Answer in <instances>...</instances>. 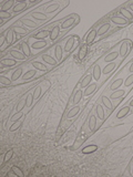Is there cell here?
<instances>
[{
	"mask_svg": "<svg viewBox=\"0 0 133 177\" xmlns=\"http://www.w3.org/2000/svg\"><path fill=\"white\" fill-rule=\"evenodd\" d=\"M111 21L118 25H124L127 23V20L125 19V18H123V17H118V16L112 17V18H111Z\"/></svg>",
	"mask_w": 133,
	"mask_h": 177,
	"instance_id": "1",
	"label": "cell"
},
{
	"mask_svg": "<svg viewBox=\"0 0 133 177\" xmlns=\"http://www.w3.org/2000/svg\"><path fill=\"white\" fill-rule=\"evenodd\" d=\"M98 36V32H96V30L95 29H92L91 31L88 33V36H87V40H85V42H87V44H91L93 41H94L95 37Z\"/></svg>",
	"mask_w": 133,
	"mask_h": 177,
	"instance_id": "2",
	"label": "cell"
},
{
	"mask_svg": "<svg viewBox=\"0 0 133 177\" xmlns=\"http://www.w3.org/2000/svg\"><path fill=\"white\" fill-rule=\"evenodd\" d=\"M127 51H129V47H127V41H123L120 45V51H119V56L122 58H124L127 56Z\"/></svg>",
	"mask_w": 133,
	"mask_h": 177,
	"instance_id": "3",
	"label": "cell"
},
{
	"mask_svg": "<svg viewBox=\"0 0 133 177\" xmlns=\"http://www.w3.org/2000/svg\"><path fill=\"white\" fill-rule=\"evenodd\" d=\"M129 112H130V106H124V108H122L118 112V114H116V119L118 120H121V119H123V117H125L127 114H129Z\"/></svg>",
	"mask_w": 133,
	"mask_h": 177,
	"instance_id": "4",
	"label": "cell"
},
{
	"mask_svg": "<svg viewBox=\"0 0 133 177\" xmlns=\"http://www.w3.org/2000/svg\"><path fill=\"white\" fill-rule=\"evenodd\" d=\"M16 60L14 59H9V58H7V59H2L1 60V68H5V67H13V65H16Z\"/></svg>",
	"mask_w": 133,
	"mask_h": 177,
	"instance_id": "5",
	"label": "cell"
},
{
	"mask_svg": "<svg viewBox=\"0 0 133 177\" xmlns=\"http://www.w3.org/2000/svg\"><path fill=\"white\" fill-rule=\"evenodd\" d=\"M47 37H50V32L47 31V30H42V31H39L38 33H36L34 36H33V38L34 39H38V40H42V39H45Z\"/></svg>",
	"mask_w": 133,
	"mask_h": 177,
	"instance_id": "6",
	"label": "cell"
},
{
	"mask_svg": "<svg viewBox=\"0 0 133 177\" xmlns=\"http://www.w3.org/2000/svg\"><path fill=\"white\" fill-rule=\"evenodd\" d=\"M10 54H11V57L14 58V59H17V60H25V56L23 53H21L19 50H11L10 51Z\"/></svg>",
	"mask_w": 133,
	"mask_h": 177,
	"instance_id": "7",
	"label": "cell"
},
{
	"mask_svg": "<svg viewBox=\"0 0 133 177\" xmlns=\"http://www.w3.org/2000/svg\"><path fill=\"white\" fill-rule=\"evenodd\" d=\"M21 50H22V53H23L27 58L31 56L30 47H29V44L27 43V42H22V43H21Z\"/></svg>",
	"mask_w": 133,
	"mask_h": 177,
	"instance_id": "8",
	"label": "cell"
},
{
	"mask_svg": "<svg viewBox=\"0 0 133 177\" xmlns=\"http://www.w3.org/2000/svg\"><path fill=\"white\" fill-rule=\"evenodd\" d=\"M118 57H119V52H116V51H112V52L109 53L108 56H105L104 61H105V62H112V61H114Z\"/></svg>",
	"mask_w": 133,
	"mask_h": 177,
	"instance_id": "9",
	"label": "cell"
},
{
	"mask_svg": "<svg viewBox=\"0 0 133 177\" xmlns=\"http://www.w3.org/2000/svg\"><path fill=\"white\" fill-rule=\"evenodd\" d=\"M59 33H60V27H59V25H56V27H54L50 32V40L51 41H54V40L58 38Z\"/></svg>",
	"mask_w": 133,
	"mask_h": 177,
	"instance_id": "10",
	"label": "cell"
},
{
	"mask_svg": "<svg viewBox=\"0 0 133 177\" xmlns=\"http://www.w3.org/2000/svg\"><path fill=\"white\" fill-rule=\"evenodd\" d=\"M120 13L127 20H132L133 19V14L131 13V11H130L129 9H127V8H122V9H120Z\"/></svg>",
	"mask_w": 133,
	"mask_h": 177,
	"instance_id": "11",
	"label": "cell"
},
{
	"mask_svg": "<svg viewBox=\"0 0 133 177\" xmlns=\"http://www.w3.org/2000/svg\"><path fill=\"white\" fill-rule=\"evenodd\" d=\"M73 23H74V18H68V19H65L62 22V25H61V28L63 29V30H65V29H68V28H70V27H72L73 25Z\"/></svg>",
	"mask_w": 133,
	"mask_h": 177,
	"instance_id": "12",
	"label": "cell"
},
{
	"mask_svg": "<svg viewBox=\"0 0 133 177\" xmlns=\"http://www.w3.org/2000/svg\"><path fill=\"white\" fill-rule=\"evenodd\" d=\"M42 60H43L44 62H47L48 64H50V65H56L57 64V61L53 59L52 57H50L49 54H42Z\"/></svg>",
	"mask_w": 133,
	"mask_h": 177,
	"instance_id": "13",
	"label": "cell"
},
{
	"mask_svg": "<svg viewBox=\"0 0 133 177\" xmlns=\"http://www.w3.org/2000/svg\"><path fill=\"white\" fill-rule=\"evenodd\" d=\"M95 89H96V83H92V84L88 85L87 89L84 90V95H87V96L91 95L95 91Z\"/></svg>",
	"mask_w": 133,
	"mask_h": 177,
	"instance_id": "14",
	"label": "cell"
},
{
	"mask_svg": "<svg viewBox=\"0 0 133 177\" xmlns=\"http://www.w3.org/2000/svg\"><path fill=\"white\" fill-rule=\"evenodd\" d=\"M110 23H104V25H102L100 28H99V30H98V36H102V34H104V33H107L109 31V29H110Z\"/></svg>",
	"mask_w": 133,
	"mask_h": 177,
	"instance_id": "15",
	"label": "cell"
},
{
	"mask_svg": "<svg viewBox=\"0 0 133 177\" xmlns=\"http://www.w3.org/2000/svg\"><path fill=\"white\" fill-rule=\"evenodd\" d=\"M93 73H92V75H93V78H94L95 80L98 81V80H100V76H101V68H100V65L98 64V65H95L94 69H93V71H92Z\"/></svg>",
	"mask_w": 133,
	"mask_h": 177,
	"instance_id": "16",
	"label": "cell"
},
{
	"mask_svg": "<svg viewBox=\"0 0 133 177\" xmlns=\"http://www.w3.org/2000/svg\"><path fill=\"white\" fill-rule=\"evenodd\" d=\"M95 113L98 115V119H100V120H104V110L102 108V105H96V108H95Z\"/></svg>",
	"mask_w": 133,
	"mask_h": 177,
	"instance_id": "17",
	"label": "cell"
},
{
	"mask_svg": "<svg viewBox=\"0 0 133 177\" xmlns=\"http://www.w3.org/2000/svg\"><path fill=\"white\" fill-rule=\"evenodd\" d=\"M122 84H123V80H122V79H118V80H115V81L110 85V90H112V91H116V90L120 88Z\"/></svg>",
	"mask_w": 133,
	"mask_h": 177,
	"instance_id": "18",
	"label": "cell"
},
{
	"mask_svg": "<svg viewBox=\"0 0 133 177\" xmlns=\"http://www.w3.org/2000/svg\"><path fill=\"white\" fill-rule=\"evenodd\" d=\"M21 22H22L25 25H27V27H29L30 29L38 28V25H37L36 22H33V21H32V20H30V19H22V20H21Z\"/></svg>",
	"mask_w": 133,
	"mask_h": 177,
	"instance_id": "19",
	"label": "cell"
},
{
	"mask_svg": "<svg viewBox=\"0 0 133 177\" xmlns=\"http://www.w3.org/2000/svg\"><path fill=\"white\" fill-rule=\"evenodd\" d=\"M95 126H96V117H95V115H91L90 120H89V130L94 131Z\"/></svg>",
	"mask_w": 133,
	"mask_h": 177,
	"instance_id": "20",
	"label": "cell"
},
{
	"mask_svg": "<svg viewBox=\"0 0 133 177\" xmlns=\"http://www.w3.org/2000/svg\"><path fill=\"white\" fill-rule=\"evenodd\" d=\"M32 65L36 68V70H39V71H48V68L44 65L43 63H41V62H38V61H33L32 62Z\"/></svg>",
	"mask_w": 133,
	"mask_h": 177,
	"instance_id": "21",
	"label": "cell"
},
{
	"mask_svg": "<svg viewBox=\"0 0 133 177\" xmlns=\"http://www.w3.org/2000/svg\"><path fill=\"white\" fill-rule=\"evenodd\" d=\"M47 45H48V43H47L44 40H41V41H37V42H34V43L32 44V48H33V49H36V50H38V49L45 48Z\"/></svg>",
	"mask_w": 133,
	"mask_h": 177,
	"instance_id": "22",
	"label": "cell"
},
{
	"mask_svg": "<svg viewBox=\"0 0 133 177\" xmlns=\"http://www.w3.org/2000/svg\"><path fill=\"white\" fill-rule=\"evenodd\" d=\"M13 5H14V1H13V0H9V1H7V2H5V3L2 5V7H1V11H8L9 9L12 8Z\"/></svg>",
	"mask_w": 133,
	"mask_h": 177,
	"instance_id": "23",
	"label": "cell"
},
{
	"mask_svg": "<svg viewBox=\"0 0 133 177\" xmlns=\"http://www.w3.org/2000/svg\"><path fill=\"white\" fill-rule=\"evenodd\" d=\"M98 150V146L96 145H89L87 147L82 148V153L83 154H91V153L95 152Z\"/></svg>",
	"mask_w": 133,
	"mask_h": 177,
	"instance_id": "24",
	"label": "cell"
},
{
	"mask_svg": "<svg viewBox=\"0 0 133 177\" xmlns=\"http://www.w3.org/2000/svg\"><path fill=\"white\" fill-rule=\"evenodd\" d=\"M25 7H27V3L25 2H18L16 6L13 7V12H20V11H22L23 9H25Z\"/></svg>",
	"mask_w": 133,
	"mask_h": 177,
	"instance_id": "25",
	"label": "cell"
},
{
	"mask_svg": "<svg viewBox=\"0 0 133 177\" xmlns=\"http://www.w3.org/2000/svg\"><path fill=\"white\" fill-rule=\"evenodd\" d=\"M73 43H74V37H71V38H69V40L67 41L65 45H64V51H65V52H69V51L72 49Z\"/></svg>",
	"mask_w": 133,
	"mask_h": 177,
	"instance_id": "26",
	"label": "cell"
},
{
	"mask_svg": "<svg viewBox=\"0 0 133 177\" xmlns=\"http://www.w3.org/2000/svg\"><path fill=\"white\" fill-rule=\"evenodd\" d=\"M54 56H56L58 61H61L62 60V48L60 45L56 47V49H54Z\"/></svg>",
	"mask_w": 133,
	"mask_h": 177,
	"instance_id": "27",
	"label": "cell"
},
{
	"mask_svg": "<svg viewBox=\"0 0 133 177\" xmlns=\"http://www.w3.org/2000/svg\"><path fill=\"white\" fill-rule=\"evenodd\" d=\"M124 95V91L123 90H116L115 92H113L112 94H111V99L112 100H116V99H120V97H122Z\"/></svg>",
	"mask_w": 133,
	"mask_h": 177,
	"instance_id": "28",
	"label": "cell"
},
{
	"mask_svg": "<svg viewBox=\"0 0 133 177\" xmlns=\"http://www.w3.org/2000/svg\"><path fill=\"white\" fill-rule=\"evenodd\" d=\"M21 74H22V69H21V68H18L17 70L13 71L12 76H11V80H12V81H17L20 76H21Z\"/></svg>",
	"mask_w": 133,
	"mask_h": 177,
	"instance_id": "29",
	"label": "cell"
},
{
	"mask_svg": "<svg viewBox=\"0 0 133 177\" xmlns=\"http://www.w3.org/2000/svg\"><path fill=\"white\" fill-rule=\"evenodd\" d=\"M82 95H83V93H82V91H81V89L78 90L76 93L74 94V96H73V103H74V104L79 103V102L82 100Z\"/></svg>",
	"mask_w": 133,
	"mask_h": 177,
	"instance_id": "30",
	"label": "cell"
},
{
	"mask_svg": "<svg viewBox=\"0 0 133 177\" xmlns=\"http://www.w3.org/2000/svg\"><path fill=\"white\" fill-rule=\"evenodd\" d=\"M91 80H92V75H87L84 79L82 80V82H81V88L84 89V88H87L88 85H90V83H91Z\"/></svg>",
	"mask_w": 133,
	"mask_h": 177,
	"instance_id": "31",
	"label": "cell"
},
{
	"mask_svg": "<svg viewBox=\"0 0 133 177\" xmlns=\"http://www.w3.org/2000/svg\"><path fill=\"white\" fill-rule=\"evenodd\" d=\"M36 75V71L34 70H30V71H27L25 74L22 75V80H30L31 78Z\"/></svg>",
	"mask_w": 133,
	"mask_h": 177,
	"instance_id": "32",
	"label": "cell"
},
{
	"mask_svg": "<svg viewBox=\"0 0 133 177\" xmlns=\"http://www.w3.org/2000/svg\"><path fill=\"white\" fill-rule=\"evenodd\" d=\"M114 68H115V63H114V62H111V63H109V64H107V65H105V68L103 69V71H102V72H103L104 74H109V73H110V72H111Z\"/></svg>",
	"mask_w": 133,
	"mask_h": 177,
	"instance_id": "33",
	"label": "cell"
},
{
	"mask_svg": "<svg viewBox=\"0 0 133 177\" xmlns=\"http://www.w3.org/2000/svg\"><path fill=\"white\" fill-rule=\"evenodd\" d=\"M6 40H7V42H8V45L10 47L13 42V30H9V31L7 32Z\"/></svg>",
	"mask_w": 133,
	"mask_h": 177,
	"instance_id": "34",
	"label": "cell"
},
{
	"mask_svg": "<svg viewBox=\"0 0 133 177\" xmlns=\"http://www.w3.org/2000/svg\"><path fill=\"white\" fill-rule=\"evenodd\" d=\"M58 9H59V3H54V5H51V6L47 7V8H45V12L52 13V12H54V11H57Z\"/></svg>",
	"mask_w": 133,
	"mask_h": 177,
	"instance_id": "35",
	"label": "cell"
},
{
	"mask_svg": "<svg viewBox=\"0 0 133 177\" xmlns=\"http://www.w3.org/2000/svg\"><path fill=\"white\" fill-rule=\"evenodd\" d=\"M79 111H80V108H79V106H74V108H72L69 111V113H68V117H69V119L74 117L76 114L79 113Z\"/></svg>",
	"mask_w": 133,
	"mask_h": 177,
	"instance_id": "36",
	"label": "cell"
},
{
	"mask_svg": "<svg viewBox=\"0 0 133 177\" xmlns=\"http://www.w3.org/2000/svg\"><path fill=\"white\" fill-rule=\"evenodd\" d=\"M31 16L33 18H36V19H38V20H47V18H48V17L42 12H32Z\"/></svg>",
	"mask_w": 133,
	"mask_h": 177,
	"instance_id": "37",
	"label": "cell"
},
{
	"mask_svg": "<svg viewBox=\"0 0 133 177\" xmlns=\"http://www.w3.org/2000/svg\"><path fill=\"white\" fill-rule=\"evenodd\" d=\"M12 155H13V150H9V151L6 153V155L3 156L2 164H5V163H7L8 161H10V159H11V157H12Z\"/></svg>",
	"mask_w": 133,
	"mask_h": 177,
	"instance_id": "38",
	"label": "cell"
},
{
	"mask_svg": "<svg viewBox=\"0 0 133 177\" xmlns=\"http://www.w3.org/2000/svg\"><path fill=\"white\" fill-rule=\"evenodd\" d=\"M102 103L104 104V106H107V108H109V110H112V103H111V101L109 100L107 96H102Z\"/></svg>",
	"mask_w": 133,
	"mask_h": 177,
	"instance_id": "39",
	"label": "cell"
},
{
	"mask_svg": "<svg viewBox=\"0 0 133 177\" xmlns=\"http://www.w3.org/2000/svg\"><path fill=\"white\" fill-rule=\"evenodd\" d=\"M12 173L16 175V176H19V177L25 176V174H23V172L21 171V168L17 167V166H13V167H12Z\"/></svg>",
	"mask_w": 133,
	"mask_h": 177,
	"instance_id": "40",
	"label": "cell"
},
{
	"mask_svg": "<svg viewBox=\"0 0 133 177\" xmlns=\"http://www.w3.org/2000/svg\"><path fill=\"white\" fill-rule=\"evenodd\" d=\"M12 80H9V78H6L5 75H0V83L2 85H10Z\"/></svg>",
	"mask_w": 133,
	"mask_h": 177,
	"instance_id": "41",
	"label": "cell"
},
{
	"mask_svg": "<svg viewBox=\"0 0 133 177\" xmlns=\"http://www.w3.org/2000/svg\"><path fill=\"white\" fill-rule=\"evenodd\" d=\"M13 32H16V33H18V34H27L28 33V31L25 30V29H23V28H21V27H13Z\"/></svg>",
	"mask_w": 133,
	"mask_h": 177,
	"instance_id": "42",
	"label": "cell"
},
{
	"mask_svg": "<svg viewBox=\"0 0 133 177\" xmlns=\"http://www.w3.org/2000/svg\"><path fill=\"white\" fill-rule=\"evenodd\" d=\"M33 100H34V99H33V94L27 95V97H25V106H27V108H30Z\"/></svg>",
	"mask_w": 133,
	"mask_h": 177,
	"instance_id": "43",
	"label": "cell"
},
{
	"mask_svg": "<svg viewBox=\"0 0 133 177\" xmlns=\"http://www.w3.org/2000/svg\"><path fill=\"white\" fill-rule=\"evenodd\" d=\"M23 108H25V100L19 101V103H18L17 106H16V111H17V112H21V111L23 110Z\"/></svg>",
	"mask_w": 133,
	"mask_h": 177,
	"instance_id": "44",
	"label": "cell"
},
{
	"mask_svg": "<svg viewBox=\"0 0 133 177\" xmlns=\"http://www.w3.org/2000/svg\"><path fill=\"white\" fill-rule=\"evenodd\" d=\"M20 126H21V122H19V121H17V122H13L12 125L9 127V131H10V132H14V131H17V130H18Z\"/></svg>",
	"mask_w": 133,
	"mask_h": 177,
	"instance_id": "45",
	"label": "cell"
},
{
	"mask_svg": "<svg viewBox=\"0 0 133 177\" xmlns=\"http://www.w3.org/2000/svg\"><path fill=\"white\" fill-rule=\"evenodd\" d=\"M7 47H9V45H8V42H7L6 38L2 36V37H1V48H0V51L3 52V51L6 50Z\"/></svg>",
	"mask_w": 133,
	"mask_h": 177,
	"instance_id": "46",
	"label": "cell"
},
{
	"mask_svg": "<svg viewBox=\"0 0 133 177\" xmlns=\"http://www.w3.org/2000/svg\"><path fill=\"white\" fill-rule=\"evenodd\" d=\"M40 95H41V88L37 86V88L34 89V91H33V99L38 100L39 97H40Z\"/></svg>",
	"mask_w": 133,
	"mask_h": 177,
	"instance_id": "47",
	"label": "cell"
},
{
	"mask_svg": "<svg viewBox=\"0 0 133 177\" xmlns=\"http://www.w3.org/2000/svg\"><path fill=\"white\" fill-rule=\"evenodd\" d=\"M11 18V13L7 12V11H0V19L5 20V19H10Z\"/></svg>",
	"mask_w": 133,
	"mask_h": 177,
	"instance_id": "48",
	"label": "cell"
},
{
	"mask_svg": "<svg viewBox=\"0 0 133 177\" xmlns=\"http://www.w3.org/2000/svg\"><path fill=\"white\" fill-rule=\"evenodd\" d=\"M85 56H87V47H82L80 52H79V59L82 60V59H84Z\"/></svg>",
	"mask_w": 133,
	"mask_h": 177,
	"instance_id": "49",
	"label": "cell"
},
{
	"mask_svg": "<svg viewBox=\"0 0 133 177\" xmlns=\"http://www.w3.org/2000/svg\"><path fill=\"white\" fill-rule=\"evenodd\" d=\"M22 116H23L22 112H17V113L14 114L12 117H11V121H12V122H17V121H19Z\"/></svg>",
	"mask_w": 133,
	"mask_h": 177,
	"instance_id": "50",
	"label": "cell"
},
{
	"mask_svg": "<svg viewBox=\"0 0 133 177\" xmlns=\"http://www.w3.org/2000/svg\"><path fill=\"white\" fill-rule=\"evenodd\" d=\"M131 84H133V73L127 76V80L124 81V85H125V86H130Z\"/></svg>",
	"mask_w": 133,
	"mask_h": 177,
	"instance_id": "51",
	"label": "cell"
},
{
	"mask_svg": "<svg viewBox=\"0 0 133 177\" xmlns=\"http://www.w3.org/2000/svg\"><path fill=\"white\" fill-rule=\"evenodd\" d=\"M129 71H130L131 73H133V63L131 64V65H130V69H129Z\"/></svg>",
	"mask_w": 133,
	"mask_h": 177,
	"instance_id": "52",
	"label": "cell"
},
{
	"mask_svg": "<svg viewBox=\"0 0 133 177\" xmlns=\"http://www.w3.org/2000/svg\"><path fill=\"white\" fill-rule=\"evenodd\" d=\"M129 8L133 11V3H130V5H129Z\"/></svg>",
	"mask_w": 133,
	"mask_h": 177,
	"instance_id": "53",
	"label": "cell"
},
{
	"mask_svg": "<svg viewBox=\"0 0 133 177\" xmlns=\"http://www.w3.org/2000/svg\"><path fill=\"white\" fill-rule=\"evenodd\" d=\"M130 106H132L133 108V100H131V102H130Z\"/></svg>",
	"mask_w": 133,
	"mask_h": 177,
	"instance_id": "54",
	"label": "cell"
},
{
	"mask_svg": "<svg viewBox=\"0 0 133 177\" xmlns=\"http://www.w3.org/2000/svg\"><path fill=\"white\" fill-rule=\"evenodd\" d=\"M132 175H133V168H132Z\"/></svg>",
	"mask_w": 133,
	"mask_h": 177,
	"instance_id": "55",
	"label": "cell"
}]
</instances>
